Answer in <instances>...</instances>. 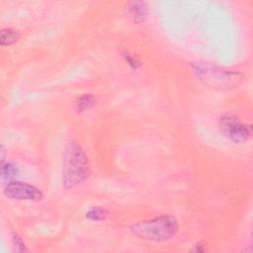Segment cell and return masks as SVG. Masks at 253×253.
<instances>
[{
  "mask_svg": "<svg viewBox=\"0 0 253 253\" xmlns=\"http://www.w3.org/2000/svg\"><path fill=\"white\" fill-rule=\"evenodd\" d=\"M91 174L89 158L76 142H69L63 151V184L72 189L89 178Z\"/></svg>",
  "mask_w": 253,
  "mask_h": 253,
  "instance_id": "1",
  "label": "cell"
},
{
  "mask_svg": "<svg viewBox=\"0 0 253 253\" xmlns=\"http://www.w3.org/2000/svg\"><path fill=\"white\" fill-rule=\"evenodd\" d=\"M129 229L132 234L140 239L164 242L176 235L179 230V223L177 218L172 215H163L134 223Z\"/></svg>",
  "mask_w": 253,
  "mask_h": 253,
  "instance_id": "2",
  "label": "cell"
},
{
  "mask_svg": "<svg viewBox=\"0 0 253 253\" xmlns=\"http://www.w3.org/2000/svg\"><path fill=\"white\" fill-rule=\"evenodd\" d=\"M192 68L205 85L218 90L233 89L243 81V74L238 70L200 63H192Z\"/></svg>",
  "mask_w": 253,
  "mask_h": 253,
  "instance_id": "3",
  "label": "cell"
},
{
  "mask_svg": "<svg viewBox=\"0 0 253 253\" xmlns=\"http://www.w3.org/2000/svg\"><path fill=\"white\" fill-rule=\"evenodd\" d=\"M221 133L235 145L247 143L252 138V126L244 124L237 116L226 114L219 121Z\"/></svg>",
  "mask_w": 253,
  "mask_h": 253,
  "instance_id": "4",
  "label": "cell"
},
{
  "mask_svg": "<svg viewBox=\"0 0 253 253\" xmlns=\"http://www.w3.org/2000/svg\"><path fill=\"white\" fill-rule=\"evenodd\" d=\"M3 194L6 198L17 201H33L40 202L44 199V193L38 187L20 182V181H11L6 184Z\"/></svg>",
  "mask_w": 253,
  "mask_h": 253,
  "instance_id": "5",
  "label": "cell"
},
{
  "mask_svg": "<svg viewBox=\"0 0 253 253\" xmlns=\"http://www.w3.org/2000/svg\"><path fill=\"white\" fill-rule=\"evenodd\" d=\"M126 16L135 24L144 23L149 14V8L145 1H131L125 7Z\"/></svg>",
  "mask_w": 253,
  "mask_h": 253,
  "instance_id": "6",
  "label": "cell"
},
{
  "mask_svg": "<svg viewBox=\"0 0 253 253\" xmlns=\"http://www.w3.org/2000/svg\"><path fill=\"white\" fill-rule=\"evenodd\" d=\"M20 39V33L12 28H4L0 31V45L2 47L11 46L17 43Z\"/></svg>",
  "mask_w": 253,
  "mask_h": 253,
  "instance_id": "7",
  "label": "cell"
},
{
  "mask_svg": "<svg viewBox=\"0 0 253 253\" xmlns=\"http://www.w3.org/2000/svg\"><path fill=\"white\" fill-rule=\"evenodd\" d=\"M96 105V98L91 94H83L77 98L75 102V109L78 113L86 112Z\"/></svg>",
  "mask_w": 253,
  "mask_h": 253,
  "instance_id": "8",
  "label": "cell"
},
{
  "mask_svg": "<svg viewBox=\"0 0 253 253\" xmlns=\"http://www.w3.org/2000/svg\"><path fill=\"white\" fill-rule=\"evenodd\" d=\"M19 173L18 167L12 162L1 163V179L4 182H11Z\"/></svg>",
  "mask_w": 253,
  "mask_h": 253,
  "instance_id": "9",
  "label": "cell"
},
{
  "mask_svg": "<svg viewBox=\"0 0 253 253\" xmlns=\"http://www.w3.org/2000/svg\"><path fill=\"white\" fill-rule=\"evenodd\" d=\"M107 216V212L102 209V208H98V207H94L91 208L88 212L86 213V218L89 221L92 222H100V221H104L106 219Z\"/></svg>",
  "mask_w": 253,
  "mask_h": 253,
  "instance_id": "10",
  "label": "cell"
},
{
  "mask_svg": "<svg viewBox=\"0 0 253 253\" xmlns=\"http://www.w3.org/2000/svg\"><path fill=\"white\" fill-rule=\"evenodd\" d=\"M122 57H123L124 61H125L126 63H128L132 68H134V69H138L139 67L142 66L141 61H140L136 56L130 54L129 52H126V51L123 52V53H122Z\"/></svg>",
  "mask_w": 253,
  "mask_h": 253,
  "instance_id": "11",
  "label": "cell"
},
{
  "mask_svg": "<svg viewBox=\"0 0 253 253\" xmlns=\"http://www.w3.org/2000/svg\"><path fill=\"white\" fill-rule=\"evenodd\" d=\"M12 240H13V244H14V247H15L16 251H18V252H28L25 241L23 240V238L18 233L13 232Z\"/></svg>",
  "mask_w": 253,
  "mask_h": 253,
  "instance_id": "12",
  "label": "cell"
},
{
  "mask_svg": "<svg viewBox=\"0 0 253 253\" xmlns=\"http://www.w3.org/2000/svg\"><path fill=\"white\" fill-rule=\"evenodd\" d=\"M206 244L203 243V242H198L194 245V248L192 249L193 251L195 252H205L207 249H206Z\"/></svg>",
  "mask_w": 253,
  "mask_h": 253,
  "instance_id": "13",
  "label": "cell"
}]
</instances>
